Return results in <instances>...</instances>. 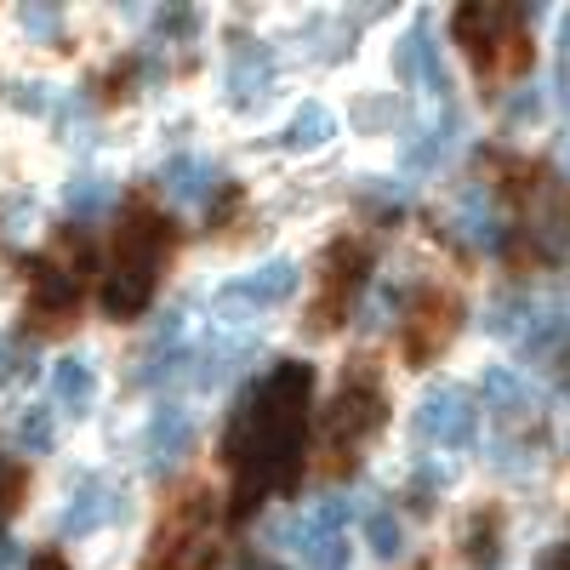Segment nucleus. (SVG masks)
<instances>
[{"instance_id":"1","label":"nucleus","mask_w":570,"mask_h":570,"mask_svg":"<svg viewBox=\"0 0 570 570\" xmlns=\"http://www.w3.org/2000/svg\"><path fill=\"white\" fill-rule=\"evenodd\" d=\"M308 394H314V371L303 360H279L263 383H252L228 416V440L223 456L240 473V513L285 491L303 468V428H308Z\"/></svg>"},{"instance_id":"2","label":"nucleus","mask_w":570,"mask_h":570,"mask_svg":"<svg viewBox=\"0 0 570 570\" xmlns=\"http://www.w3.org/2000/svg\"><path fill=\"white\" fill-rule=\"evenodd\" d=\"M160 263H166V223L155 212H131L126 228H120L109 279H104V314L137 320L160 292Z\"/></svg>"},{"instance_id":"3","label":"nucleus","mask_w":570,"mask_h":570,"mask_svg":"<svg viewBox=\"0 0 570 570\" xmlns=\"http://www.w3.org/2000/svg\"><path fill=\"white\" fill-rule=\"evenodd\" d=\"M297 285H303V268H297L292 257H268L263 268H252V274H240V279L217 285L212 314H217V325H252V320H263L268 308L292 303Z\"/></svg>"},{"instance_id":"4","label":"nucleus","mask_w":570,"mask_h":570,"mask_svg":"<svg viewBox=\"0 0 570 570\" xmlns=\"http://www.w3.org/2000/svg\"><path fill=\"white\" fill-rule=\"evenodd\" d=\"M411 434L434 451H468L480 440V405L462 383H428L411 411Z\"/></svg>"},{"instance_id":"5","label":"nucleus","mask_w":570,"mask_h":570,"mask_svg":"<svg viewBox=\"0 0 570 570\" xmlns=\"http://www.w3.org/2000/svg\"><path fill=\"white\" fill-rule=\"evenodd\" d=\"M348 513H354L348 497H325V502H308V508L297 513L292 542H297V559H303L308 570H348V564H354Z\"/></svg>"},{"instance_id":"6","label":"nucleus","mask_w":570,"mask_h":570,"mask_svg":"<svg viewBox=\"0 0 570 570\" xmlns=\"http://www.w3.org/2000/svg\"><path fill=\"white\" fill-rule=\"evenodd\" d=\"M126 513H131L126 491H120L115 480H104V473H91V480L75 485V497H69V508H63V519H58V537H63V542L91 537V531L115 525V519H126Z\"/></svg>"},{"instance_id":"7","label":"nucleus","mask_w":570,"mask_h":570,"mask_svg":"<svg viewBox=\"0 0 570 570\" xmlns=\"http://www.w3.org/2000/svg\"><path fill=\"white\" fill-rule=\"evenodd\" d=\"M376 428H383V394L376 389H343V400L331 405V416H325V451L331 456H354Z\"/></svg>"},{"instance_id":"8","label":"nucleus","mask_w":570,"mask_h":570,"mask_svg":"<svg viewBox=\"0 0 570 570\" xmlns=\"http://www.w3.org/2000/svg\"><path fill=\"white\" fill-rule=\"evenodd\" d=\"M394 75H400V86H422L428 98L451 104V75H445V58H440V46H434L428 18H416L411 35L394 46Z\"/></svg>"},{"instance_id":"9","label":"nucleus","mask_w":570,"mask_h":570,"mask_svg":"<svg viewBox=\"0 0 570 570\" xmlns=\"http://www.w3.org/2000/svg\"><path fill=\"white\" fill-rule=\"evenodd\" d=\"M451 35L462 40V52L480 63V69H491L497 46H519V40H513V12H508V7H491V0H473V7H462V12L451 18Z\"/></svg>"},{"instance_id":"10","label":"nucleus","mask_w":570,"mask_h":570,"mask_svg":"<svg viewBox=\"0 0 570 570\" xmlns=\"http://www.w3.org/2000/svg\"><path fill=\"white\" fill-rule=\"evenodd\" d=\"M188 451H195V416H188L183 405H160L149 434H142V468H149L155 480H166V473L183 468Z\"/></svg>"},{"instance_id":"11","label":"nucleus","mask_w":570,"mask_h":570,"mask_svg":"<svg viewBox=\"0 0 570 570\" xmlns=\"http://www.w3.org/2000/svg\"><path fill=\"white\" fill-rule=\"evenodd\" d=\"M80 268H86V240H63L52 257H40L35 263V303L46 314H63L75 297H80Z\"/></svg>"},{"instance_id":"12","label":"nucleus","mask_w":570,"mask_h":570,"mask_svg":"<svg viewBox=\"0 0 570 570\" xmlns=\"http://www.w3.org/2000/svg\"><path fill=\"white\" fill-rule=\"evenodd\" d=\"M268 86H274V52L240 35V40H234V52H228V104L252 109L257 98H268Z\"/></svg>"},{"instance_id":"13","label":"nucleus","mask_w":570,"mask_h":570,"mask_svg":"<svg viewBox=\"0 0 570 570\" xmlns=\"http://www.w3.org/2000/svg\"><path fill=\"white\" fill-rule=\"evenodd\" d=\"M531 360H559L570 348V303L564 297H531V325L519 337Z\"/></svg>"},{"instance_id":"14","label":"nucleus","mask_w":570,"mask_h":570,"mask_svg":"<svg viewBox=\"0 0 570 570\" xmlns=\"http://www.w3.org/2000/svg\"><path fill=\"white\" fill-rule=\"evenodd\" d=\"M480 389H485V400H491V411L502 422V434H519V428L537 422V400H531V389H525V376H519V371L491 365Z\"/></svg>"},{"instance_id":"15","label":"nucleus","mask_w":570,"mask_h":570,"mask_svg":"<svg viewBox=\"0 0 570 570\" xmlns=\"http://www.w3.org/2000/svg\"><path fill=\"white\" fill-rule=\"evenodd\" d=\"M217 183H223V177H217V166H212L206 155H171V160L160 166V188H166L177 206H200Z\"/></svg>"},{"instance_id":"16","label":"nucleus","mask_w":570,"mask_h":570,"mask_svg":"<svg viewBox=\"0 0 570 570\" xmlns=\"http://www.w3.org/2000/svg\"><path fill=\"white\" fill-rule=\"evenodd\" d=\"M456 228H462L480 252L502 246V217H497V206H491V188H485V183H468L462 195H456Z\"/></svg>"},{"instance_id":"17","label":"nucleus","mask_w":570,"mask_h":570,"mask_svg":"<svg viewBox=\"0 0 570 570\" xmlns=\"http://www.w3.org/2000/svg\"><path fill=\"white\" fill-rule=\"evenodd\" d=\"M52 400L69 411V416H86L91 400H98V371H91L86 354H63L52 365Z\"/></svg>"},{"instance_id":"18","label":"nucleus","mask_w":570,"mask_h":570,"mask_svg":"<svg viewBox=\"0 0 570 570\" xmlns=\"http://www.w3.org/2000/svg\"><path fill=\"white\" fill-rule=\"evenodd\" d=\"M451 325H456V303H428L422 314H411V325H405V348H411V360L422 365V360H434L445 343H451Z\"/></svg>"},{"instance_id":"19","label":"nucleus","mask_w":570,"mask_h":570,"mask_svg":"<svg viewBox=\"0 0 570 570\" xmlns=\"http://www.w3.org/2000/svg\"><path fill=\"white\" fill-rule=\"evenodd\" d=\"M456 126H462V120H456V109H451V104H440V120H434V126H422V131L405 142V166H411V171H434V166L451 155Z\"/></svg>"},{"instance_id":"20","label":"nucleus","mask_w":570,"mask_h":570,"mask_svg":"<svg viewBox=\"0 0 570 570\" xmlns=\"http://www.w3.org/2000/svg\"><path fill=\"white\" fill-rule=\"evenodd\" d=\"M331 137H337V115H331L320 98H308L292 120H285V131H279V142L292 155H308V149H320V142H331Z\"/></svg>"},{"instance_id":"21","label":"nucleus","mask_w":570,"mask_h":570,"mask_svg":"<svg viewBox=\"0 0 570 570\" xmlns=\"http://www.w3.org/2000/svg\"><path fill=\"white\" fill-rule=\"evenodd\" d=\"M365 542H371L376 559H400V553H405L400 513H394V508H371V513H365Z\"/></svg>"},{"instance_id":"22","label":"nucleus","mask_w":570,"mask_h":570,"mask_svg":"<svg viewBox=\"0 0 570 570\" xmlns=\"http://www.w3.org/2000/svg\"><path fill=\"white\" fill-rule=\"evenodd\" d=\"M109 206H115V183H109V177H75V183H69V212H75L80 223L104 217Z\"/></svg>"},{"instance_id":"23","label":"nucleus","mask_w":570,"mask_h":570,"mask_svg":"<svg viewBox=\"0 0 570 570\" xmlns=\"http://www.w3.org/2000/svg\"><path fill=\"white\" fill-rule=\"evenodd\" d=\"M18 445L29 451V456H46L58 445V416H52V405H29L23 416H18Z\"/></svg>"},{"instance_id":"24","label":"nucleus","mask_w":570,"mask_h":570,"mask_svg":"<svg viewBox=\"0 0 570 570\" xmlns=\"http://www.w3.org/2000/svg\"><path fill=\"white\" fill-rule=\"evenodd\" d=\"M29 343L23 337H7V343H0V389H7V383H18V376L29 371Z\"/></svg>"},{"instance_id":"25","label":"nucleus","mask_w":570,"mask_h":570,"mask_svg":"<svg viewBox=\"0 0 570 570\" xmlns=\"http://www.w3.org/2000/svg\"><path fill=\"white\" fill-rule=\"evenodd\" d=\"M212 537H195V542H183V548H171V570H206L212 564Z\"/></svg>"},{"instance_id":"26","label":"nucleus","mask_w":570,"mask_h":570,"mask_svg":"<svg viewBox=\"0 0 570 570\" xmlns=\"http://www.w3.org/2000/svg\"><path fill=\"white\" fill-rule=\"evenodd\" d=\"M7 98H12L18 109H35V115L52 109V91H46V86H23V80H7Z\"/></svg>"},{"instance_id":"27","label":"nucleus","mask_w":570,"mask_h":570,"mask_svg":"<svg viewBox=\"0 0 570 570\" xmlns=\"http://www.w3.org/2000/svg\"><path fill=\"white\" fill-rule=\"evenodd\" d=\"M23 29L40 35V40H52L58 35V12L52 7H23Z\"/></svg>"},{"instance_id":"28","label":"nucleus","mask_w":570,"mask_h":570,"mask_svg":"<svg viewBox=\"0 0 570 570\" xmlns=\"http://www.w3.org/2000/svg\"><path fill=\"white\" fill-rule=\"evenodd\" d=\"M537 115H542V91L525 86V91H519V98L508 104V120H537Z\"/></svg>"}]
</instances>
